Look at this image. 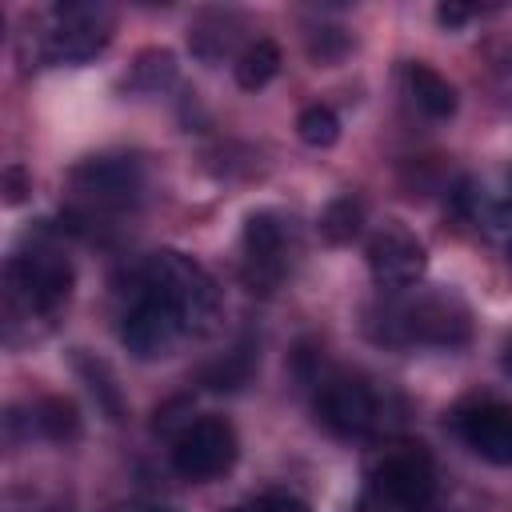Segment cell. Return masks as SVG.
Listing matches in <instances>:
<instances>
[{
    "label": "cell",
    "mask_w": 512,
    "mask_h": 512,
    "mask_svg": "<svg viewBox=\"0 0 512 512\" xmlns=\"http://www.w3.org/2000/svg\"><path fill=\"white\" fill-rule=\"evenodd\" d=\"M300 256V228L292 216L264 208L244 220V280L252 292H276Z\"/></svg>",
    "instance_id": "cell-5"
},
{
    "label": "cell",
    "mask_w": 512,
    "mask_h": 512,
    "mask_svg": "<svg viewBox=\"0 0 512 512\" xmlns=\"http://www.w3.org/2000/svg\"><path fill=\"white\" fill-rule=\"evenodd\" d=\"M360 224H364V204L352 196H340L320 212V236L328 244H348L360 232Z\"/></svg>",
    "instance_id": "cell-17"
},
{
    "label": "cell",
    "mask_w": 512,
    "mask_h": 512,
    "mask_svg": "<svg viewBox=\"0 0 512 512\" xmlns=\"http://www.w3.org/2000/svg\"><path fill=\"white\" fill-rule=\"evenodd\" d=\"M456 436L488 464H512V400H476L452 416Z\"/></svg>",
    "instance_id": "cell-12"
},
{
    "label": "cell",
    "mask_w": 512,
    "mask_h": 512,
    "mask_svg": "<svg viewBox=\"0 0 512 512\" xmlns=\"http://www.w3.org/2000/svg\"><path fill=\"white\" fill-rule=\"evenodd\" d=\"M184 336H188V328H184L180 312L164 296H156L152 288L136 284V296H132L124 324H120L124 348L136 360H160V356H172Z\"/></svg>",
    "instance_id": "cell-8"
},
{
    "label": "cell",
    "mask_w": 512,
    "mask_h": 512,
    "mask_svg": "<svg viewBox=\"0 0 512 512\" xmlns=\"http://www.w3.org/2000/svg\"><path fill=\"white\" fill-rule=\"evenodd\" d=\"M236 460V428L224 416H200L172 440V468L184 480H216Z\"/></svg>",
    "instance_id": "cell-9"
},
{
    "label": "cell",
    "mask_w": 512,
    "mask_h": 512,
    "mask_svg": "<svg viewBox=\"0 0 512 512\" xmlns=\"http://www.w3.org/2000/svg\"><path fill=\"white\" fill-rule=\"evenodd\" d=\"M368 272L380 288L388 292H404L412 284L424 280L428 272V252L420 244L416 232H408L404 224L388 220L368 236Z\"/></svg>",
    "instance_id": "cell-10"
},
{
    "label": "cell",
    "mask_w": 512,
    "mask_h": 512,
    "mask_svg": "<svg viewBox=\"0 0 512 512\" xmlns=\"http://www.w3.org/2000/svg\"><path fill=\"white\" fill-rule=\"evenodd\" d=\"M144 172L136 156H88L72 168V188L96 208H128L140 196Z\"/></svg>",
    "instance_id": "cell-11"
},
{
    "label": "cell",
    "mask_w": 512,
    "mask_h": 512,
    "mask_svg": "<svg viewBox=\"0 0 512 512\" xmlns=\"http://www.w3.org/2000/svg\"><path fill=\"white\" fill-rule=\"evenodd\" d=\"M316 416L336 436H368L384 420L376 388L352 372H328L316 380Z\"/></svg>",
    "instance_id": "cell-7"
},
{
    "label": "cell",
    "mask_w": 512,
    "mask_h": 512,
    "mask_svg": "<svg viewBox=\"0 0 512 512\" xmlns=\"http://www.w3.org/2000/svg\"><path fill=\"white\" fill-rule=\"evenodd\" d=\"M404 84H408L412 104H416L424 116L448 120V116L456 112V88H452L436 68H428V64H408V68H404Z\"/></svg>",
    "instance_id": "cell-13"
},
{
    "label": "cell",
    "mask_w": 512,
    "mask_h": 512,
    "mask_svg": "<svg viewBox=\"0 0 512 512\" xmlns=\"http://www.w3.org/2000/svg\"><path fill=\"white\" fill-rule=\"evenodd\" d=\"M296 132L312 148H332L340 140V120H336V112L328 104H308L300 112V120H296Z\"/></svg>",
    "instance_id": "cell-18"
},
{
    "label": "cell",
    "mask_w": 512,
    "mask_h": 512,
    "mask_svg": "<svg viewBox=\"0 0 512 512\" xmlns=\"http://www.w3.org/2000/svg\"><path fill=\"white\" fill-rule=\"evenodd\" d=\"M436 492L432 460L420 444H392L364 476L356 512H428Z\"/></svg>",
    "instance_id": "cell-3"
},
{
    "label": "cell",
    "mask_w": 512,
    "mask_h": 512,
    "mask_svg": "<svg viewBox=\"0 0 512 512\" xmlns=\"http://www.w3.org/2000/svg\"><path fill=\"white\" fill-rule=\"evenodd\" d=\"M140 284L152 288L156 296H164L188 332H212L216 320H220V292L212 284V276L184 252L176 248H164V252H152L140 268Z\"/></svg>",
    "instance_id": "cell-4"
},
{
    "label": "cell",
    "mask_w": 512,
    "mask_h": 512,
    "mask_svg": "<svg viewBox=\"0 0 512 512\" xmlns=\"http://www.w3.org/2000/svg\"><path fill=\"white\" fill-rule=\"evenodd\" d=\"M112 40V12L92 0H68L48 12L44 24V60L52 64H84L104 52Z\"/></svg>",
    "instance_id": "cell-6"
},
{
    "label": "cell",
    "mask_w": 512,
    "mask_h": 512,
    "mask_svg": "<svg viewBox=\"0 0 512 512\" xmlns=\"http://www.w3.org/2000/svg\"><path fill=\"white\" fill-rule=\"evenodd\" d=\"M468 16H472V8H464V4H440V8H436V20H440L444 28H460Z\"/></svg>",
    "instance_id": "cell-22"
},
{
    "label": "cell",
    "mask_w": 512,
    "mask_h": 512,
    "mask_svg": "<svg viewBox=\"0 0 512 512\" xmlns=\"http://www.w3.org/2000/svg\"><path fill=\"white\" fill-rule=\"evenodd\" d=\"M460 196L468 200V212L492 232V236H500L504 240V252H508V268H512V180H508V188H500V192H484V188H476V192H468V184L460 188Z\"/></svg>",
    "instance_id": "cell-14"
},
{
    "label": "cell",
    "mask_w": 512,
    "mask_h": 512,
    "mask_svg": "<svg viewBox=\"0 0 512 512\" xmlns=\"http://www.w3.org/2000/svg\"><path fill=\"white\" fill-rule=\"evenodd\" d=\"M140 512H176V508H156V504H152V508H140Z\"/></svg>",
    "instance_id": "cell-24"
},
{
    "label": "cell",
    "mask_w": 512,
    "mask_h": 512,
    "mask_svg": "<svg viewBox=\"0 0 512 512\" xmlns=\"http://www.w3.org/2000/svg\"><path fill=\"white\" fill-rule=\"evenodd\" d=\"M248 376H252V352H248V348H236V352H228L216 368L204 372V384H208L212 392H236V388L248 384Z\"/></svg>",
    "instance_id": "cell-19"
},
{
    "label": "cell",
    "mask_w": 512,
    "mask_h": 512,
    "mask_svg": "<svg viewBox=\"0 0 512 512\" xmlns=\"http://www.w3.org/2000/svg\"><path fill=\"white\" fill-rule=\"evenodd\" d=\"M76 368L84 372V380H88V388L96 392V400L104 404V412L112 416V420H120V392L112 388V376H108V368L100 364V360H88V356H76Z\"/></svg>",
    "instance_id": "cell-20"
},
{
    "label": "cell",
    "mask_w": 512,
    "mask_h": 512,
    "mask_svg": "<svg viewBox=\"0 0 512 512\" xmlns=\"http://www.w3.org/2000/svg\"><path fill=\"white\" fill-rule=\"evenodd\" d=\"M380 344L396 348H460L472 336V312L456 292H420L396 304H384V312L368 324Z\"/></svg>",
    "instance_id": "cell-1"
},
{
    "label": "cell",
    "mask_w": 512,
    "mask_h": 512,
    "mask_svg": "<svg viewBox=\"0 0 512 512\" xmlns=\"http://www.w3.org/2000/svg\"><path fill=\"white\" fill-rule=\"evenodd\" d=\"M236 512H312L300 496H292V492H264V496H256L252 504H244V508H236Z\"/></svg>",
    "instance_id": "cell-21"
},
{
    "label": "cell",
    "mask_w": 512,
    "mask_h": 512,
    "mask_svg": "<svg viewBox=\"0 0 512 512\" xmlns=\"http://www.w3.org/2000/svg\"><path fill=\"white\" fill-rule=\"evenodd\" d=\"M28 424H32L44 440H72V436L80 432V416H76L72 400H64V396H44V400L32 408Z\"/></svg>",
    "instance_id": "cell-16"
},
{
    "label": "cell",
    "mask_w": 512,
    "mask_h": 512,
    "mask_svg": "<svg viewBox=\"0 0 512 512\" xmlns=\"http://www.w3.org/2000/svg\"><path fill=\"white\" fill-rule=\"evenodd\" d=\"M4 184H8V204H20V200H24V192H28V184H24V168H20V164H12V168L4 172Z\"/></svg>",
    "instance_id": "cell-23"
},
{
    "label": "cell",
    "mask_w": 512,
    "mask_h": 512,
    "mask_svg": "<svg viewBox=\"0 0 512 512\" xmlns=\"http://www.w3.org/2000/svg\"><path fill=\"white\" fill-rule=\"evenodd\" d=\"M280 72V48L272 40H252L240 56H236V84L244 92H260L264 84H272Z\"/></svg>",
    "instance_id": "cell-15"
},
{
    "label": "cell",
    "mask_w": 512,
    "mask_h": 512,
    "mask_svg": "<svg viewBox=\"0 0 512 512\" xmlns=\"http://www.w3.org/2000/svg\"><path fill=\"white\" fill-rule=\"evenodd\" d=\"M72 296V264L56 248H32L16 252L4 268V304H8V328L44 320L52 324L60 308Z\"/></svg>",
    "instance_id": "cell-2"
}]
</instances>
